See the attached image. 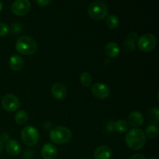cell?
<instances>
[{
    "instance_id": "obj_22",
    "label": "cell",
    "mask_w": 159,
    "mask_h": 159,
    "mask_svg": "<svg viewBox=\"0 0 159 159\" xmlns=\"http://www.w3.org/2000/svg\"><path fill=\"white\" fill-rule=\"evenodd\" d=\"M149 120L153 124H158L159 121V110L158 108H152L148 113Z\"/></svg>"
},
{
    "instance_id": "obj_1",
    "label": "cell",
    "mask_w": 159,
    "mask_h": 159,
    "mask_svg": "<svg viewBox=\"0 0 159 159\" xmlns=\"http://www.w3.org/2000/svg\"><path fill=\"white\" fill-rule=\"evenodd\" d=\"M126 144L130 149L138 151L142 148L146 143V136L144 131L140 129L134 128L126 134Z\"/></svg>"
},
{
    "instance_id": "obj_25",
    "label": "cell",
    "mask_w": 159,
    "mask_h": 159,
    "mask_svg": "<svg viewBox=\"0 0 159 159\" xmlns=\"http://www.w3.org/2000/svg\"><path fill=\"white\" fill-rule=\"evenodd\" d=\"M34 156V152L32 149H26L23 154V158L24 159H33Z\"/></svg>"
},
{
    "instance_id": "obj_2",
    "label": "cell",
    "mask_w": 159,
    "mask_h": 159,
    "mask_svg": "<svg viewBox=\"0 0 159 159\" xmlns=\"http://www.w3.org/2000/svg\"><path fill=\"white\" fill-rule=\"evenodd\" d=\"M16 51L23 55H31L37 51V42L32 37L23 36L17 40L15 45Z\"/></svg>"
},
{
    "instance_id": "obj_23",
    "label": "cell",
    "mask_w": 159,
    "mask_h": 159,
    "mask_svg": "<svg viewBox=\"0 0 159 159\" xmlns=\"http://www.w3.org/2000/svg\"><path fill=\"white\" fill-rule=\"evenodd\" d=\"M9 32V27L4 23H0V37H3L7 35Z\"/></svg>"
},
{
    "instance_id": "obj_19",
    "label": "cell",
    "mask_w": 159,
    "mask_h": 159,
    "mask_svg": "<svg viewBox=\"0 0 159 159\" xmlns=\"http://www.w3.org/2000/svg\"><path fill=\"white\" fill-rule=\"evenodd\" d=\"M120 20L115 15H109L106 20V24L110 29H115L119 26Z\"/></svg>"
},
{
    "instance_id": "obj_27",
    "label": "cell",
    "mask_w": 159,
    "mask_h": 159,
    "mask_svg": "<svg viewBox=\"0 0 159 159\" xmlns=\"http://www.w3.org/2000/svg\"><path fill=\"white\" fill-rule=\"evenodd\" d=\"M21 29V26H20L19 23H14L12 26V32L14 34H19V33H20Z\"/></svg>"
},
{
    "instance_id": "obj_21",
    "label": "cell",
    "mask_w": 159,
    "mask_h": 159,
    "mask_svg": "<svg viewBox=\"0 0 159 159\" xmlns=\"http://www.w3.org/2000/svg\"><path fill=\"white\" fill-rule=\"evenodd\" d=\"M79 80H80L81 84L85 87H89L92 83V76L89 72H82L81 74L80 77H79Z\"/></svg>"
},
{
    "instance_id": "obj_11",
    "label": "cell",
    "mask_w": 159,
    "mask_h": 159,
    "mask_svg": "<svg viewBox=\"0 0 159 159\" xmlns=\"http://www.w3.org/2000/svg\"><path fill=\"white\" fill-rule=\"evenodd\" d=\"M41 155L43 159H54L57 155V149L54 144H46L43 146Z\"/></svg>"
},
{
    "instance_id": "obj_24",
    "label": "cell",
    "mask_w": 159,
    "mask_h": 159,
    "mask_svg": "<svg viewBox=\"0 0 159 159\" xmlns=\"http://www.w3.org/2000/svg\"><path fill=\"white\" fill-rule=\"evenodd\" d=\"M124 49L127 51H132L135 50V43L130 41V40H127L124 43Z\"/></svg>"
},
{
    "instance_id": "obj_9",
    "label": "cell",
    "mask_w": 159,
    "mask_h": 159,
    "mask_svg": "<svg viewBox=\"0 0 159 159\" xmlns=\"http://www.w3.org/2000/svg\"><path fill=\"white\" fill-rule=\"evenodd\" d=\"M91 91L93 96L99 99H105L110 95V89L103 83H96L92 86Z\"/></svg>"
},
{
    "instance_id": "obj_6",
    "label": "cell",
    "mask_w": 159,
    "mask_h": 159,
    "mask_svg": "<svg viewBox=\"0 0 159 159\" xmlns=\"http://www.w3.org/2000/svg\"><path fill=\"white\" fill-rule=\"evenodd\" d=\"M138 47L144 52H149L155 49L156 46V38L152 34H145L138 37L137 40Z\"/></svg>"
},
{
    "instance_id": "obj_14",
    "label": "cell",
    "mask_w": 159,
    "mask_h": 159,
    "mask_svg": "<svg viewBox=\"0 0 159 159\" xmlns=\"http://www.w3.org/2000/svg\"><path fill=\"white\" fill-rule=\"evenodd\" d=\"M9 65L11 69L18 71L23 69L24 66V61L20 55L13 54L9 57Z\"/></svg>"
},
{
    "instance_id": "obj_33",
    "label": "cell",
    "mask_w": 159,
    "mask_h": 159,
    "mask_svg": "<svg viewBox=\"0 0 159 159\" xmlns=\"http://www.w3.org/2000/svg\"><path fill=\"white\" fill-rule=\"evenodd\" d=\"M2 9H3V3H2V2L0 0V12L2 10Z\"/></svg>"
},
{
    "instance_id": "obj_7",
    "label": "cell",
    "mask_w": 159,
    "mask_h": 159,
    "mask_svg": "<svg viewBox=\"0 0 159 159\" xmlns=\"http://www.w3.org/2000/svg\"><path fill=\"white\" fill-rule=\"evenodd\" d=\"M30 7V0H16L11 6V11L16 16H23L29 12Z\"/></svg>"
},
{
    "instance_id": "obj_31",
    "label": "cell",
    "mask_w": 159,
    "mask_h": 159,
    "mask_svg": "<svg viewBox=\"0 0 159 159\" xmlns=\"http://www.w3.org/2000/svg\"><path fill=\"white\" fill-rule=\"evenodd\" d=\"M130 159H147L145 158V156H144L143 155L141 154H136V155H133V156L130 158Z\"/></svg>"
},
{
    "instance_id": "obj_13",
    "label": "cell",
    "mask_w": 159,
    "mask_h": 159,
    "mask_svg": "<svg viewBox=\"0 0 159 159\" xmlns=\"http://www.w3.org/2000/svg\"><path fill=\"white\" fill-rule=\"evenodd\" d=\"M6 150L9 155H12V156H16V155H20L21 152V144L15 140H9V141L6 142Z\"/></svg>"
},
{
    "instance_id": "obj_3",
    "label": "cell",
    "mask_w": 159,
    "mask_h": 159,
    "mask_svg": "<svg viewBox=\"0 0 159 159\" xmlns=\"http://www.w3.org/2000/svg\"><path fill=\"white\" fill-rule=\"evenodd\" d=\"M71 131L65 127H54L50 132V138L51 141L57 144H66L71 139Z\"/></svg>"
},
{
    "instance_id": "obj_16",
    "label": "cell",
    "mask_w": 159,
    "mask_h": 159,
    "mask_svg": "<svg viewBox=\"0 0 159 159\" xmlns=\"http://www.w3.org/2000/svg\"><path fill=\"white\" fill-rule=\"evenodd\" d=\"M104 51L108 57L113 58L117 57L118 54H120V47L115 42H110L106 45Z\"/></svg>"
},
{
    "instance_id": "obj_34",
    "label": "cell",
    "mask_w": 159,
    "mask_h": 159,
    "mask_svg": "<svg viewBox=\"0 0 159 159\" xmlns=\"http://www.w3.org/2000/svg\"><path fill=\"white\" fill-rule=\"evenodd\" d=\"M150 159H157L156 158H150Z\"/></svg>"
},
{
    "instance_id": "obj_4",
    "label": "cell",
    "mask_w": 159,
    "mask_h": 159,
    "mask_svg": "<svg viewBox=\"0 0 159 159\" xmlns=\"http://www.w3.org/2000/svg\"><path fill=\"white\" fill-rule=\"evenodd\" d=\"M108 6L102 1H95L88 7V12L92 19L96 20H103L108 15Z\"/></svg>"
},
{
    "instance_id": "obj_17",
    "label": "cell",
    "mask_w": 159,
    "mask_h": 159,
    "mask_svg": "<svg viewBox=\"0 0 159 159\" xmlns=\"http://www.w3.org/2000/svg\"><path fill=\"white\" fill-rule=\"evenodd\" d=\"M29 116H28L27 113L24 110H20L15 114V121L20 125L26 124L28 121Z\"/></svg>"
},
{
    "instance_id": "obj_10",
    "label": "cell",
    "mask_w": 159,
    "mask_h": 159,
    "mask_svg": "<svg viewBox=\"0 0 159 159\" xmlns=\"http://www.w3.org/2000/svg\"><path fill=\"white\" fill-rule=\"evenodd\" d=\"M51 93L57 100H62L67 96V89L62 83H55L52 85Z\"/></svg>"
},
{
    "instance_id": "obj_35",
    "label": "cell",
    "mask_w": 159,
    "mask_h": 159,
    "mask_svg": "<svg viewBox=\"0 0 159 159\" xmlns=\"http://www.w3.org/2000/svg\"><path fill=\"white\" fill-rule=\"evenodd\" d=\"M85 159H91V158H85Z\"/></svg>"
},
{
    "instance_id": "obj_5",
    "label": "cell",
    "mask_w": 159,
    "mask_h": 159,
    "mask_svg": "<svg viewBox=\"0 0 159 159\" xmlns=\"http://www.w3.org/2000/svg\"><path fill=\"white\" fill-rule=\"evenodd\" d=\"M21 138L23 142L28 146H34L39 141V132L32 126H26L22 130Z\"/></svg>"
},
{
    "instance_id": "obj_12",
    "label": "cell",
    "mask_w": 159,
    "mask_h": 159,
    "mask_svg": "<svg viewBox=\"0 0 159 159\" xmlns=\"http://www.w3.org/2000/svg\"><path fill=\"white\" fill-rule=\"evenodd\" d=\"M128 124L134 127H139L143 124L144 120V116L141 113L138 111L132 112L128 116Z\"/></svg>"
},
{
    "instance_id": "obj_26",
    "label": "cell",
    "mask_w": 159,
    "mask_h": 159,
    "mask_svg": "<svg viewBox=\"0 0 159 159\" xmlns=\"http://www.w3.org/2000/svg\"><path fill=\"white\" fill-rule=\"evenodd\" d=\"M138 39V35L137 33L135 32H130L128 34V37H127V40H130V41L134 42V43H136L137 40Z\"/></svg>"
},
{
    "instance_id": "obj_29",
    "label": "cell",
    "mask_w": 159,
    "mask_h": 159,
    "mask_svg": "<svg viewBox=\"0 0 159 159\" xmlns=\"http://www.w3.org/2000/svg\"><path fill=\"white\" fill-rule=\"evenodd\" d=\"M114 130V123L113 121H110L107 125V130L108 132H113Z\"/></svg>"
},
{
    "instance_id": "obj_8",
    "label": "cell",
    "mask_w": 159,
    "mask_h": 159,
    "mask_svg": "<svg viewBox=\"0 0 159 159\" xmlns=\"http://www.w3.org/2000/svg\"><path fill=\"white\" fill-rule=\"evenodd\" d=\"M20 106V102L19 99L12 94L6 95L2 99V107L7 112L16 111Z\"/></svg>"
},
{
    "instance_id": "obj_20",
    "label": "cell",
    "mask_w": 159,
    "mask_h": 159,
    "mask_svg": "<svg viewBox=\"0 0 159 159\" xmlns=\"http://www.w3.org/2000/svg\"><path fill=\"white\" fill-rule=\"evenodd\" d=\"M158 128L156 125L150 124L145 129V136L149 138H155L158 135Z\"/></svg>"
},
{
    "instance_id": "obj_28",
    "label": "cell",
    "mask_w": 159,
    "mask_h": 159,
    "mask_svg": "<svg viewBox=\"0 0 159 159\" xmlns=\"http://www.w3.org/2000/svg\"><path fill=\"white\" fill-rule=\"evenodd\" d=\"M0 140L2 141V142H7V141H9V135L8 133H3L1 135V138H0Z\"/></svg>"
},
{
    "instance_id": "obj_18",
    "label": "cell",
    "mask_w": 159,
    "mask_h": 159,
    "mask_svg": "<svg viewBox=\"0 0 159 159\" xmlns=\"http://www.w3.org/2000/svg\"><path fill=\"white\" fill-rule=\"evenodd\" d=\"M114 129L119 133H124L129 130V124L124 120H119L114 123Z\"/></svg>"
},
{
    "instance_id": "obj_30",
    "label": "cell",
    "mask_w": 159,
    "mask_h": 159,
    "mask_svg": "<svg viewBox=\"0 0 159 159\" xmlns=\"http://www.w3.org/2000/svg\"><path fill=\"white\" fill-rule=\"evenodd\" d=\"M37 4L40 6H46L51 2V0H36Z\"/></svg>"
},
{
    "instance_id": "obj_15",
    "label": "cell",
    "mask_w": 159,
    "mask_h": 159,
    "mask_svg": "<svg viewBox=\"0 0 159 159\" xmlns=\"http://www.w3.org/2000/svg\"><path fill=\"white\" fill-rule=\"evenodd\" d=\"M112 156L111 149L106 145H102L98 147L95 150V159H110Z\"/></svg>"
},
{
    "instance_id": "obj_32",
    "label": "cell",
    "mask_w": 159,
    "mask_h": 159,
    "mask_svg": "<svg viewBox=\"0 0 159 159\" xmlns=\"http://www.w3.org/2000/svg\"><path fill=\"white\" fill-rule=\"evenodd\" d=\"M2 151H3V143L2 142V141L0 140V155L2 154Z\"/></svg>"
}]
</instances>
